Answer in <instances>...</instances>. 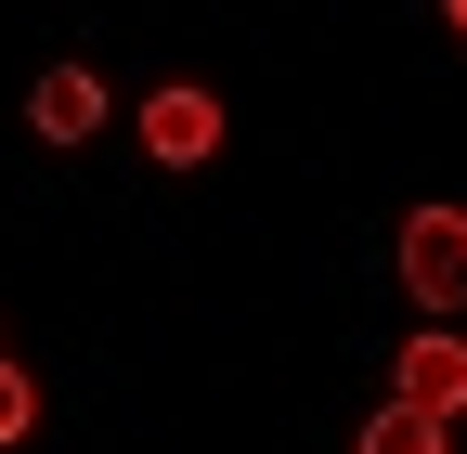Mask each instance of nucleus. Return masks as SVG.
<instances>
[{
  "instance_id": "4",
  "label": "nucleus",
  "mask_w": 467,
  "mask_h": 454,
  "mask_svg": "<svg viewBox=\"0 0 467 454\" xmlns=\"http://www.w3.org/2000/svg\"><path fill=\"white\" fill-rule=\"evenodd\" d=\"M26 130H39V143H91V130H104V66H39Z\"/></svg>"
},
{
  "instance_id": "7",
  "label": "nucleus",
  "mask_w": 467,
  "mask_h": 454,
  "mask_svg": "<svg viewBox=\"0 0 467 454\" xmlns=\"http://www.w3.org/2000/svg\"><path fill=\"white\" fill-rule=\"evenodd\" d=\"M441 26H454V39H467V0H441Z\"/></svg>"
},
{
  "instance_id": "2",
  "label": "nucleus",
  "mask_w": 467,
  "mask_h": 454,
  "mask_svg": "<svg viewBox=\"0 0 467 454\" xmlns=\"http://www.w3.org/2000/svg\"><path fill=\"white\" fill-rule=\"evenodd\" d=\"M143 156H156V169H208V156H221V91H195V78L143 91Z\"/></svg>"
},
{
  "instance_id": "1",
  "label": "nucleus",
  "mask_w": 467,
  "mask_h": 454,
  "mask_svg": "<svg viewBox=\"0 0 467 454\" xmlns=\"http://www.w3.org/2000/svg\"><path fill=\"white\" fill-rule=\"evenodd\" d=\"M402 286H416L429 325H454V299H467V208H416L402 221Z\"/></svg>"
},
{
  "instance_id": "3",
  "label": "nucleus",
  "mask_w": 467,
  "mask_h": 454,
  "mask_svg": "<svg viewBox=\"0 0 467 454\" xmlns=\"http://www.w3.org/2000/svg\"><path fill=\"white\" fill-rule=\"evenodd\" d=\"M389 377H402L389 403H416V416H441V428L467 416V337H454V325H429V337H402V364H389Z\"/></svg>"
},
{
  "instance_id": "6",
  "label": "nucleus",
  "mask_w": 467,
  "mask_h": 454,
  "mask_svg": "<svg viewBox=\"0 0 467 454\" xmlns=\"http://www.w3.org/2000/svg\"><path fill=\"white\" fill-rule=\"evenodd\" d=\"M26 428H39V377H26V364H14V351H0V454H14V441H26Z\"/></svg>"
},
{
  "instance_id": "5",
  "label": "nucleus",
  "mask_w": 467,
  "mask_h": 454,
  "mask_svg": "<svg viewBox=\"0 0 467 454\" xmlns=\"http://www.w3.org/2000/svg\"><path fill=\"white\" fill-rule=\"evenodd\" d=\"M364 454H454V428L416 416V403H377V416H364Z\"/></svg>"
}]
</instances>
